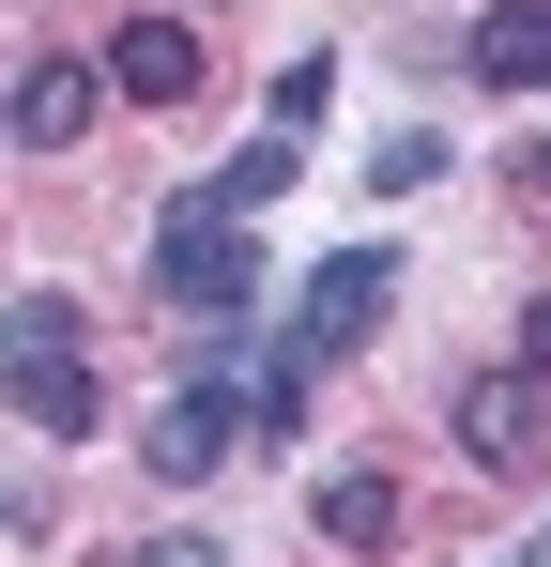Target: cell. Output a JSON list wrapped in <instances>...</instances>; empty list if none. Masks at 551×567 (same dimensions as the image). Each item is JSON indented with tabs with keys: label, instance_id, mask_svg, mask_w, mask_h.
<instances>
[{
	"label": "cell",
	"instance_id": "5b68a950",
	"mask_svg": "<svg viewBox=\"0 0 551 567\" xmlns=\"http://www.w3.org/2000/svg\"><path fill=\"white\" fill-rule=\"evenodd\" d=\"M230 445H246V399H230V383L199 369V383H184V399H169V414H154V445H138V461L169 475V491H199V475L230 461Z\"/></svg>",
	"mask_w": 551,
	"mask_h": 567
},
{
	"label": "cell",
	"instance_id": "4fadbf2b",
	"mask_svg": "<svg viewBox=\"0 0 551 567\" xmlns=\"http://www.w3.org/2000/svg\"><path fill=\"white\" fill-rule=\"evenodd\" d=\"M521 369L551 383V291H537V307H521Z\"/></svg>",
	"mask_w": 551,
	"mask_h": 567
},
{
	"label": "cell",
	"instance_id": "6da1fadb",
	"mask_svg": "<svg viewBox=\"0 0 551 567\" xmlns=\"http://www.w3.org/2000/svg\"><path fill=\"white\" fill-rule=\"evenodd\" d=\"M0 383H15V414H31L46 445H92V414H107V383H92L62 291H15V307H0Z\"/></svg>",
	"mask_w": 551,
	"mask_h": 567
},
{
	"label": "cell",
	"instance_id": "277c9868",
	"mask_svg": "<svg viewBox=\"0 0 551 567\" xmlns=\"http://www.w3.org/2000/svg\"><path fill=\"white\" fill-rule=\"evenodd\" d=\"M199 78H215V62H199V31H184V16H123V31H107V93L199 107Z\"/></svg>",
	"mask_w": 551,
	"mask_h": 567
},
{
	"label": "cell",
	"instance_id": "52a82bcc",
	"mask_svg": "<svg viewBox=\"0 0 551 567\" xmlns=\"http://www.w3.org/2000/svg\"><path fill=\"white\" fill-rule=\"evenodd\" d=\"M92 107H107V62H31L0 123H15L31 154H77V138H92Z\"/></svg>",
	"mask_w": 551,
	"mask_h": 567
},
{
	"label": "cell",
	"instance_id": "3957f363",
	"mask_svg": "<svg viewBox=\"0 0 551 567\" xmlns=\"http://www.w3.org/2000/svg\"><path fill=\"white\" fill-rule=\"evenodd\" d=\"M383 307H398V261H383V246H337V261L306 277V322H291V353H306V369H322V353H353Z\"/></svg>",
	"mask_w": 551,
	"mask_h": 567
},
{
	"label": "cell",
	"instance_id": "7a4b0ae2",
	"mask_svg": "<svg viewBox=\"0 0 551 567\" xmlns=\"http://www.w3.org/2000/svg\"><path fill=\"white\" fill-rule=\"evenodd\" d=\"M154 291H169V307H199V322H215V307H246V291H261L246 215H199V199H184L169 230H154Z\"/></svg>",
	"mask_w": 551,
	"mask_h": 567
},
{
	"label": "cell",
	"instance_id": "5bb4252c",
	"mask_svg": "<svg viewBox=\"0 0 551 567\" xmlns=\"http://www.w3.org/2000/svg\"><path fill=\"white\" fill-rule=\"evenodd\" d=\"M521 567H551V537H537V553H521Z\"/></svg>",
	"mask_w": 551,
	"mask_h": 567
},
{
	"label": "cell",
	"instance_id": "9c48e42d",
	"mask_svg": "<svg viewBox=\"0 0 551 567\" xmlns=\"http://www.w3.org/2000/svg\"><path fill=\"white\" fill-rule=\"evenodd\" d=\"M306 522H322L337 553H383V537H398V491H383V475H322V491H306Z\"/></svg>",
	"mask_w": 551,
	"mask_h": 567
},
{
	"label": "cell",
	"instance_id": "8fae6325",
	"mask_svg": "<svg viewBox=\"0 0 551 567\" xmlns=\"http://www.w3.org/2000/svg\"><path fill=\"white\" fill-rule=\"evenodd\" d=\"M367 185H383V199H414V185H445V138H429V123H398V138H383V154H367Z\"/></svg>",
	"mask_w": 551,
	"mask_h": 567
},
{
	"label": "cell",
	"instance_id": "30bf717a",
	"mask_svg": "<svg viewBox=\"0 0 551 567\" xmlns=\"http://www.w3.org/2000/svg\"><path fill=\"white\" fill-rule=\"evenodd\" d=\"M291 154H306L291 123H276V138H246V154H230V169L199 185V215H261V199H291Z\"/></svg>",
	"mask_w": 551,
	"mask_h": 567
},
{
	"label": "cell",
	"instance_id": "7c38bea8",
	"mask_svg": "<svg viewBox=\"0 0 551 567\" xmlns=\"http://www.w3.org/2000/svg\"><path fill=\"white\" fill-rule=\"evenodd\" d=\"M123 567H230V553H215V537H138Z\"/></svg>",
	"mask_w": 551,
	"mask_h": 567
},
{
	"label": "cell",
	"instance_id": "8992f818",
	"mask_svg": "<svg viewBox=\"0 0 551 567\" xmlns=\"http://www.w3.org/2000/svg\"><path fill=\"white\" fill-rule=\"evenodd\" d=\"M459 461H475V475H537V369L459 383Z\"/></svg>",
	"mask_w": 551,
	"mask_h": 567
},
{
	"label": "cell",
	"instance_id": "ba28073f",
	"mask_svg": "<svg viewBox=\"0 0 551 567\" xmlns=\"http://www.w3.org/2000/svg\"><path fill=\"white\" fill-rule=\"evenodd\" d=\"M490 93H551V0H490L475 16V47H459Z\"/></svg>",
	"mask_w": 551,
	"mask_h": 567
}]
</instances>
